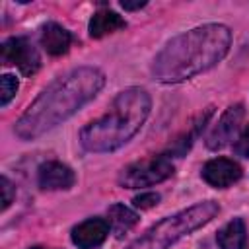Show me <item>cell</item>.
<instances>
[{
  "instance_id": "11",
  "label": "cell",
  "mask_w": 249,
  "mask_h": 249,
  "mask_svg": "<svg viewBox=\"0 0 249 249\" xmlns=\"http://www.w3.org/2000/svg\"><path fill=\"white\" fill-rule=\"evenodd\" d=\"M70 43H72V35L62 25L53 23V21L43 25V29H41V45L49 54H53V56L64 54L70 49Z\"/></svg>"
},
{
  "instance_id": "12",
  "label": "cell",
  "mask_w": 249,
  "mask_h": 249,
  "mask_svg": "<svg viewBox=\"0 0 249 249\" xmlns=\"http://www.w3.org/2000/svg\"><path fill=\"white\" fill-rule=\"evenodd\" d=\"M126 23L124 19L117 14V12H111V10H99L93 14V18L89 19V35L93 39H99L107 33H115L119 29H123Z\"/></svg>"
},
{
  "instance_id": "18",
  "label": "cell",
  "mask_w": 249,
  "mask_h": 249,
  "mask_svg": "<svg viewBox=\"0 0 249 249\" xmlns=\"http://www.w3.org/2000/svg\"><path fill=\"white\" fill-rule=\"evenodd\" d=\"M0 185H2V210H6L12 204L14 196H16V187L10 183L8 177H2L0 179Z\"/></svg>"
},
{
  "instance_id": "15",
  "label": "cell",
  "mask_w": 249,
  "mask_h": 249,
  "mask_svg": "<svg viewBox=\"0 0 249 249\" xmlns=\"http://www.w3.org/2000/svg\"><path fill=\"white\" fill-rule=\"evenodd\" d=\"M210 115H212V109H208V111H206V113H204V115L195 123V126H193L185 136H181L179 140H175V142H173V146L169 148V152H171V154H177V156H183V154L189 150V146L193 144V138L200 132V128H204V123L208 121V117H210Z\"/></svg>"
},
{
  "instance_id": "9",
  "label": "cell",
  "mask_w": 249,
  "mask_h": 249,
  "mask_svg": "<svg viewBox=\"0 0 249 249\" xmlns=\"http://www.w3.org/2000/svg\"><path fill=\"white\" fill-rule=\"evenodd\" d=\"M109 222L105 218H89L72 230V243L80 249L99 247L109 235Z\"/></svg>"
},
{
  "instance_id": "16",
  "label": "cell",
  "mask_w": 249,
  "mask_h": 249,
  "mask_svg": "<svg viewBox=\"0 0 249 249\" xmlns=\"http://www.w3.org/2000/svg\"><path fill=\"white\" fill-rule=\"evenodd\" d=\"M18 88H19V84L12 74H4L0 78V105L2 107H6L12 101V97L18 91Z\"/></svg>"
},
{
  "instance_id": "5",
  "label": "cell",
  "mask_w": 249,
  "mask_h": 249,
  "mask_svg": "<svg viewBox=\"0 0 249 249\" xmlns=\"http://www.w3.org/2000/svg\"><path fill=\"white\" fill-rule=\"evenodd\" d=\"M171 175H173L171 160L165 154L152 156V158H146V160L126 165L119 173V185L126 187V189H140V187H150V185L161 183Z\"/></svg>"
},
{
  "instance_id": "21",
  "label": "cell",
  "mask_w": 249,
  "mask_h": 249,
  "mask_svg": "<svg viewBox=\"0 0 249 249\" xmlns=\"http://www.w3.org/2000/svg\"><path fill=\"white\" fill-rule=\"evenodd\" d=\"M29 249H45V247H29Z\"/></svg>"
},
{
  "instance_id": "14",
  "label": "cell",
  "mask_w": 249,
  "mask_h": 249,
  "mask_svg": "<svg viewBox=\"0 0 249 249\" xmlns=\"http://www.w3.org/2000/svg\"><path fill=\"white\" fill-rule=\"evenodd\" d=\"M107 216H109L107 222H109L115 237H123L126 231H130L138 224V214L124 204H111L107 210Z\"/></svg>"
},
{
  "instance_id": "7",
  "label": "cell",
  "mask_w": 249,
  "mask_h": 249,
  "mask_svg": "<svg viewBox=\"0 0 249 249\" xmlns=\"http://www.w3.org/2000/svg\"><path fill=\"white\" fill-rule=\"evenodd\" d=\"M243 105L241 103H235V105H230L226 109V113L220 117L218 124L214 126V130L208 134L206 138V146L210 150H218V148H224L228 146L235 132L239 130V124H241V119H243Z\"/></svg>"
},
{
  "instance_id": "3",
  "label": "cell",
  "mask_w": 249,
  "mask_h": 249,
  "mask_svg": "<svg viewBox=\"0 0 249 249\" xmlns=\"http://www.w3.org/2000/svg\"><path fill=\"white\" fill-rule=\"evenodd\" d=\"M152 99L142 88L123 89L109 111L80 130V142L88 152H113L130 140L144 124Z\"/></svg>"
},
{
  "instance_id": "2",
  "label": "cell",
  "mask_w": 249,
  "mask_h": 249,
  "mask_svg": "<svg viewBox=\"0 0 249 249\" xmlns=\"http://www.w3.org/2000/svg\"><path fill=\"white\" fill-rule=\"evenodd\" d=\"M231 31L222 23H206L173 37L154 58L152 76L163 84L183 82L218 64L230 51Z\"/></svg>"
},
{
  "instance_id": "17",
  "label": "cell",
  "mask_w": 249,
  "mask_h": 249,
  "mask_svg": "<svg viewBox=\"0 0 249 249\" xmlns=\"http://www.w3.org/2000/svg\"><path fill=\"white\" fill-rule=\"evenodd\" d=\"M132 202H134L136 208L146 210V208H152V206H156V204L160 202V195H158V193H142V195L134 196Z\"/></svg>"
},
{
  "instance_id": "6",
  "label": "cell",
  "mask_w": 249,
  "mask_h": 249,
  "mask_svg": "<svg viewBox=\"0 0 249 249\" xmlns=\"http://www.w3.org/2000/svg\"><path fill=\"white\" fill-rule=\"evenodd\" d=\"M0 58H2V64H14L25 76L35 74L41 66V56L27 37L6 39L0 47Z\"/></svg>"
},
{
  "instance_id": "20",
  "label": "cell",
  "mask_w": 249,
  "mask_h": 249,
  "mask_svg": "<svg viewBox=\"0 0 249 249\" xmlns=\"http://www.w3.org/2000/svg\"><path fill=\"white\" fill-rule=\"evenodd\" d=\"M121 6L124 8V10H138V8H142V6H146V2L144 0H138V2H121Z\"/></svg>"
},
{
  "instance_id": "13",
  "label": "cell",
  "mask_w": 249,
  "mask_h": 249,
  "mask_svg": "<svg viewBox=\"0 0 249 249\" xmlns=\"http://www.w3.org/2000/svg\"><path fill=\"white\" fill-rule=\"evenodd\" d=\"M220 249H245L247 245V230L241 218H233L218 231Z\"/></svg>"
},
{
  "instance_id": "4",
  "label": "cell",
  "mask_w": 249,
  "mask_h": 249,
  "mask_svg": "<svg viewBox=\"0 0 249 249\" xmlns=\"http://www.w3.org/2000/svg\"><path fill=\"white\" fill-rule=\"evenodd\" d=\"M218 212H220V206L214 200H204L195 206H189L152 226L138 239H134L126 249H167L183 235L210 222Z\"/></svg>"
},
{
  "instance_id": "10",
  "label": "cell",
  "mask_w": 249,
  "mask_h": 249,
  "mask_svg": "<svg viewBox=\"0 0 249 249\" xmlns=\"http://www.w3.org/2000/svg\"><path fill=\"white\" fill-rule=\"evenodd\" d=\"M76 181L74 171L60 161H45L39 165L37 171V183L41 189L47 191H58V189H70Z\"/></svg>"
},
{
  "instance_id": "1",
  "label": "cell",
  "mask_w": 249,
  "mask_h": 249,
  "mask_svg": "<svg viewBox=\"0 0 249 249\" xmlns=\"http://www.w3.org/2000/svg\"><path fill=\"white\" fill-rule=\"evenodd\" d=\"M105 86V74L93 66H80L49 84L39 97L18 119L14 132L21 140H33L54 128L88 101H91Z\"/></svg>"
},
{
  "instance_id": "19",
  "label": "cell",
  "mask_w": 249,
  "mask_h": 249,
  "mask_svg": "<svg viewBox=\"0 0 249 249\" xmlns=\"http://www.w3.org/2000/svg\"><path fill=\"white\" fill-rule=\"evenodd\" d=\"M233 152L241 158H249V124L245 126V130L239 134V138L235 140V146H233Z\"/></svg>"
},
{
  "instance_id": "8",
  "label": "cell",
  "mask_w": 249,
  "mask_h": 249,
  "mask_svg": "<svg viewBox=\"0 0 249 249\" xmlns=\"http://www.w3.org/2000/svg\"><path fill=\"white\" fill-rule=\"evenodd\" d=\"M239 177H241V167L228 158H214L206 161L202 167V179L216 189H226L235 181H239Z\"/></svg>"
}]
</instances>
